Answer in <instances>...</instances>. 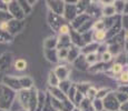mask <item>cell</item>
Returning <instances> with one entry per match:
<instances>
[{
  "mask_svg": "<svg viewBox=\"0 0 128 111\" xmlns=\"http://www.w3.org/2000/svg\"><path fill=\"white\" fill-rule=\"evenodd\" d=\"M67 58L69 59L70 61H74L75 59H77L78 58V49L77 48H74V49H70V50H68Z\"/></svg>",
  "mask_w": 128,
  "mask_h": 111,
  "instance_id": "cell-11",
  "label": "cell"
},
{
  "mask_svg": "<svg viewBox=\"0 0 128 111\" xmlns=\"http://www.w3.org/2000/svg\"><path fill=\"white\" fill-rule=\"evenodd\" d=\"M0 111H8V110H4V109H0Z\"/></svg>",
  "mask_w": 128,
  "mask_h": 111,
  "instance_id": "cell-20",
  "label": "cell"
},
{
  "mask_svg": "<svg viewBox=\"0 0 128 111\" xmlns=\"http://www.w3.org/2000/svg\"><path fill=\"white\" fill-rule=\"evenodd\" d=\"M106 36H107V33H106L105 30H97V31H94L92 39L96 42H102V41H104L106 39Z\"/></svg>",
  "mask_w": 128,
  "mask_h": 111,
  "instance_id": "cell-4",
  "label": "cell"
},
{
  "mask_svg": "<svg viewBox=\"0 0 128 111\" xmlns=\"http://www.w3.org/2000/svg\"><path fill=\"white\" fill-rule=\"evenodd\" d=\"M58 31H59V33H60L61 36H68L69 32H70V28H69V26H68L67 23H62L60 27H59Z\"/></svg>",
  "mask_w": 128,
  "mask_h": 111,
  "instance_id": "cell-9",
  "label": "cell"
},
{
  "mask_svg": "<svg viewBox=\"0 0 128 111\" xmlns=\"http://www.w3.org/2000/svg\"><path fill=\"white\" fill-rule=\"evenodd\" d=\"M102 12H104L105 16H112V14L116 13V9H115L114 4H106Z\"/></svg>",
  "mask_w": 128,
  "mask_h": 111,
  "instance_id": "cell-8",
  "label": "cell"
},
{
  "mask_svg": "<svg viewBox=\"0 0 128 111\" xmlns=\"http://www.w3.org/2000/svg\"><path fill=\"white\" fill-rule=\"evenodd\" d=\"M116 97V99L118 102H120V103H125V102H127L126 100H128V95H122V92H117V95L115 96Z\"/></svg>",
  "mask_w": 128,
  "mask_h": 111,
  "instance_id": "cell-12",
  "label": "cell"
},
{
  "mask_svg": "<svg viewBox=\"0 0 128 111\" xmlns=\"http://www.w3.org/2000/svg\"><path fill=\"white\" fill-rule=\"evenodd\" d=\"M119 81L122 83H128V72H122L119 76Z\"/></svg>",
  "mask_w": 128,
  "mask_h": 111,
  "instance_id": "cell-17",
  "label": "cell"
},
{
  "mask_svg": "<svg viewBox=\"0 0 128 111\" xmlns=\"http://www.w3.org/2000/svg\"><path fill=\"white\" fill-rule=\"evenodd\" d=\"M127 72H128V71H127Z\"/></svg>",
  "mask_w": 128,
  "mask_h": 111,
  "instance_id": "cell-21",
  "label": "cell"
},
{
  "mask_svg": "<svg viewBox=\"0 0 128 111\" xmlns=\"http://www.w3.org/2000/svg\"><path fill=\"white\" fill-rule=\"evenodd\" d=\"M112 55L109 51H105L102 55V60L104 61V62H109V61L112 60Z\"/></svg>",
  "mask_w": 128,
  "mask_h": 111,
  "instance_id": "cell-15",
  "label": "cell"
},
{
  "mask_svg": "<svg viewBox=\"0 0 128 111\" xmlns=\"http://www.w3.org/2000/svg\"><path fill=\"white\" fill-rule=\"evenodd\" d=\"M112 72L114 75H120L122 72V65H120L119 62H115L112 67Z\"/></svg>",
  "mask_w": 128,
  "mask_h": 111,
  "instance_id": "cell-10",
  "label": "cell"
},
{
  "mask_svg": "<svg viewBox=\"0 0 128 111\" xmlns=\"http://www.w3.org/2000/svg\"><path fill=\"white\" fill-rule=\"evenodd\" d=\"M96 57H97V53H96V52L89 53V55L86 57V61H87V63H95L96 61H97Z\"/></svg>",
  "mask_w": 128,
  "mask_h": 111,
  "instance_id": "cell-14",
  "label": "cell"
},
{
  "mask_svg": "<svg viewBox=\"0 0 128 111\" xmlns=\"http://www.w3.org/2000/svg\"><path fill=\"white\" fill-rule=\"evenodd\" d=\"M120 111H128V102H125L120 106Z\"/></svg>",
  "mask_w": 128,
  "mask_h": 111,
  "instance_id": "cell-18",
  "label": "cell"
},
{
  "mask_svg": "<svg viewBox=\"0 0 128 111\" xmlns=\"http://www.w3.org/2000/svg\"><path fill=\"white\" fill-rule=\"evenodd\" d=\"M125 38H126V40L128 41V30H127V32H126V34H125Z\"/></svg>",
  "mask_w": 128,
  "mask_h": 111,
  "instance_id": "cell-19",
  "label": "cell"
},
{
  "mask_svg": "<svg viewBox=\"0 0 128 111\" xmlns=\"http://www.w3.org/2000/svg\"><path fill=\"white\" fill-rule=\"evenodd\" d=\"M14 98V92L9 89L8 87H4V86H0V109L7 110V103L10 106L11 105V99Z\"/></svg>",
  "mask_w": 128,
  "mask_h": 111,
  "instance_id": "cell-1",
  "label": "cell"
},
{
  "mask_svg": "<svg viewBox=\"0 0 128 111\" xmlns=\"http://www.w3.org/2000/svg\"><path fill=\"white\" fill-rule=\"evenodd\" d=\"M57 43H58L57 38H55V37H50V38H48V39L45 40L44 46H45L46 50H51V49H55V47L57 46Z\"/></svg>",
  "mask_w": 128,
  "mask_h": 111,
  "instance_id": "cell-5",
  "label": "cell"
},
{
  "mask_svg": "<svg viewBox=\"0 0 128 111\" xmlns=\"http://www.w3.org/2000/svg\"><path fill=\"white\" fill-rule=\"evenodd\" d=\"M105 22L104 21H102V20H99V21H97V22H95L94 23V29H95V31H97V30H105Z\"/></svg>",
  "mask_w": 128,
  "mask_h": 111,
  "instance_id": "cell-13",
  "label": "cell"
},
{
  "mask_svg": "<svg viewBox=\"0 0 128 111\" xmlns=\"http://www.w3.org/2000/svg\"><path fill=\"white\" fill-rule=\"evenodd\" d=\"M27 65L28 63H27V61L24 58H19L14 61V69L17 71H24L27 69Z\"/></svg>",
  "mask_w": 128,
  "mask_h": 111,
  "instance_id": "cell-6",
  "label": "cell"
},
{
  "mask_svg": "<svg viewBox=\"0 0 128 111\" xmlns=\"http://www.w3.org/2000/svg\"><path fill=\"white\" fill-rule=\"evenodd\" d=\"M48 81H49V85H50L51 87H54V88L58 87L59 83H60V80L57 78V76L55 75V72H54V71H50V72H49Z\"/></svg>",
  "mask_w": 128,
  "mask_h": 111,
  "instance_id": "cell-7",
  "label": "cell"
},
{
  "mask_svg": "<svg viewBox=\"0 0 128 111\" xmlns=\"http://www.w3.org/2000/svg\"><path fill=\"white\" fill-rule=\"evenodd\" d=\"M54 72H55V75L57 76V78L59 79V80L64 81V80H66V79H67L69 70H68V68L66 66H59L58 68L54 71Z\"/></svg>",
  "mask_w": 128,
  "mask_h": 111,
  "instance_id": "cell-3",
  "label": "cell"
},
{
  "mask_svg": "<svg viewBox=\"0 0 128 111\" xmlns=\"http://www.w3.org/2000/svg\"><path fill=\"white\" fill-rule=\"evenodd\" d=\"M8 11H9V14L12 17H14L16 19H21L24 18V12L21 8V6L19 4V2H8Z\"/></svg>",
  "mask_w": 128,
  "mask_h": 111,
  "instance_id": "cell-2",
  "label": "cell"
},
{
  "mask_svg": "<svg viewBox=\"0 0 128 111\" xmlns=\"http://www.w3.org/2000/svg\"><path fill=\"white\" fill-rule=\"evenodd\" d=\"M86 93H87V98L89 99V98H92L97 95V90H96V88H94V87H89L87 89V91H86Z\"/></svg>",
  "mask_w": 128,
  "mask_h": 111,
  "instance_id": "cell-16",
  "label": "cell"
}]
</instances>
